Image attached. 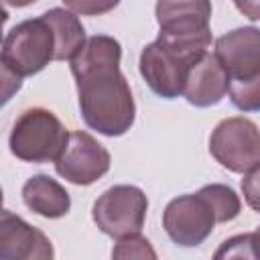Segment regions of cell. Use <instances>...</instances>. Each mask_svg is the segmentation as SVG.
<instances>
[{
	"mask_svg": "<svg viewBox=\"0 0 260 260\" xmlns=\"http://www.w3.org/2000/svg\"><path fill=\"white\" fill-rule=\"evenodd\" d=\"M0 260H53L51 240L4 209L0 215Z\"/></svg>",
	"mask_w": 260,
	"mask_h": 260,
	"instance_id": "cell-11",
	"label": "cell"
},
{
	"mask_svg": "<svg viewBox=\"0 0 260 260\" xmlns=\"http://www.w3.org/2000/svg\"><path fill=\"white\" fill-rule=\"evenodd\" d=\"M57 173L73 185H91L110 169V152L87 132H71L69 144L55 162Z\"/></svg>",
	"mask_w": 260,
	"mask_h": 260,
	"instance_id": "cell-9",
	"label": "cell"
},
{
	"mask_svg": "<svg viewBox=\"0 0 260 260\" xmlns=\"http://www.w3.org/2000/svg\"><path fill=\"white\" fill-rule=\"evenodd\" d=\"M22 199L28 209L51 219L63 217L71 207V199L65 187H61L55 179L47 175L30 177L22 187Z\"/></svg>",
	"mask_w": 260,
	"mask_h": 260,
	"instance_id": "cell-13",
	"label": "cell"
},
{
	"mask_svg": "<svg viewBox=\"0 0 260 260\" xmlns=\"http://www.w3.org/2000/svg\"><path fill=\"white\" fill-rule=\"evenodd\" d=\"M197 193L209 203V207L215 213V219L221 221V223L223 221H232L234 217H238V213L242 209L240 197L228 185H217V183L215 185H205Z\"/></svg>",
	"mask_w": 260,
	"mask_h": 260,
	"instance_id": "cell-15",
	"label": "cell"
},
{
	"mask_svg": "<svg viewBox=\"0 0 260 260\" xmlns=\"http://www.w3.org/2000/svg\"><path fill=\"white\" fill-rule=\"evenodd\" d=\"M55 32L43 18H28L16 24L2 43V69L12 77L35 75L55 61Z\"/></svg>",
	"mask_w": 260,
	"mask_h": 260,
	"instance_id": "cell-4",
	"label": "cell"
},
{
	"mask_svg": "<svg viewBox=\"0 0 260 260\" xmlns=\"http://www.w3.org/2000/svg\"><path fill=\"white\" fill-rule=\"evenodd\" d=\"M207 53V49L179 45L158 37L140 53V73L148 87L160 98L173 100L183 93L189 71Z\"/></svg>",
	"mask_w": 260,
	"mask_h": 260,
	"instance_id": "cell-2",
	"label": "cell"
},
{
	"mask_svg": "<svg viewBox=\"0 0 260 260\" xmlns=\"http://www.w3.org/2000/svg\"><path fill=\"white\" fill-rule=\"evenodd\" d=\"M236 8L252 20H260V2H236Z\"/></svg>",
	"mask_w": 260,
	"mask_h": 260,
	"instance_id": "cell-21",
	"label": "cell"
},
{
	"mask_svg": "<svg viewBox=\"0 0 260 260\" xmlns=\"http://www.w3.org/2000/svg\"><path fill=\"white\" fill-rule=\"evenodd\" d=\"M209 18H211V4L205 0L156 4V20L160 26L158 37L179 45L207 49L211 43Z\"/></svg>",
	"mask_w": 260,
	"mask_h": 260,
	"instance_id": "cell-7",
	"label": "cell"
},
{
	"mask_svg": "<svg viewBox=\"0 0 260 260\" xmlns=\"http://www.w3.org/2000/svg\"><path fill=\"white\" fill-rule=\"evenodd\" d=\"M242 193L246 203L260 213V165L252 171H248L242 179Z\"/></svg>",
	"mask_w": 260,
	"mask_h": 260,
	"instance_id": "cell-19",
	"label": "cell"
},
{
	"mask_svg": "<svg viewBox=\"0 0 260 260\" xmlns=\"http://www.w3.org/2000/svg\"><path fill=\"white\" fill-rule=\"evenodd\" d=\"M69 136L71 134L53 112L30 108L24 110L12 126L10 150L16 158L26 162H57L69 144Z\"/></svg>",
	"mask_w": 260,
	"mask_h": 260,
	"instance_id": "cell-3",
	"label": "cell"
},
{
	"mask_svg": "<svg viewBox=\"0 0 260 260\" xmlns=\"http://www.w3.org/2000/svg\"><path fill=\"white\" fill-rule=\"evenodd\" d=\"M250 236H252V248H254L256 256L260 258V228H258L254 234H250Z\"/></svg>",
	"mask_w": 260,
	"mask_h": 260,
	"instance_id": "cell-22",
	"label": "cell"
},
{
	"mask_svg": "<svg viewBox=\"0 0 260 260\" xmlns=\"http://www.w3.org/2000/svg\"><path fill=\"white\" fill-rule=\"evenodd\" d=\"M209 152L228 171L248 173L260 165V130L248 118H225L211 132Z\"/></svg>",
	"mask_w": 260,
	"mask_h": 260,
	"instance_id": "cell-6",
	"label": "cell"
},
{
	"mask_svg": "<svg viewBox=\"0 0 260 260\" xmlns=\"http://www.w3.org/2000/svg\"><path fill=\"white\" fill-rule=\"evenodd\" d=\"M146 195L134 185H116L104 191L93 203L91 217L95 225L112 238H128L140 234L146 217Z\"/></svg>",
	"mask_w": 260,
	"mask_h": 260,
	"instance_id": "cell-5",
	"label": "cell"
},
{
	"mask_svg": "<svg viewBox=\"0 0 260 260\" xmlns=\"http://www.w3.org/2000/svg\"><path fill=\"white\" fill-rule=\"evenodd\" d=\"M215 223L213 209L199 193L175 197L162 213V225L169 238L183 248H193L205 242Z\"/></svg>",
	"mask_w": 260,
	"mask_h": 260,
	"instance_id": "cell-8",
	"label": "cell"
},
{
	"mask_svg": "<svg viewBox=\"0 0 260 260\" xmlns=\"http://www.w3.org/2000/svg\"><path fill=\"white\" fill-rule=\"evenodd\" d=\"M43 18L51 24L55 32V43H57L55 61H65V59L71 61L87 41L83 24L79 22L77 14L71 12L69 8H51L43 14Z\"/></svg>",
	"mask_w": 260,
	"mask_h": 260,
	"instance_id": "cell-14",
	"label": "cell"
},
{
	"mask_svg": "<svg viewBox=\"0 0 260 260\" xmlns=\"http://www.w3.org/2000/svg\"><path fill=\"white\" fill-rule=\"evenodd\" d=\"M211 260H260L252 248V236L240 234L225 240L213 254Z\"/></svg>",
	"mask_w": 260,
	"mask_h": 260,
	"instance_id": "cell-18",
	"label": "cell"
},
{
	"mask_svg": "<svg viewBox=\"0 0 260 260\" xmlns=\"http://www.w3.org/2000/svg\"><path fill=\"white\" fill-rule=\"evenodd\" d=\"M230 91V77L215 53H205L189 71L183 95L191 106L209 108L223 100Z\"/></svg>",
	"mask_w": 260,
	"mask_h": 260,
	"instance_id": "cell-12",
	"label": "cell"
},
{
	"mask_svg": "<svg viewBox=\"0 0 260 260\" xmlns=\"http://www.w3.org/2000/svg\"><path fill=\"white\" fill-rule=\"evenodd\" d=\"M116 2H110V4H91V2H65V8L69 10H75V12H85V14H100V12H106L110 8H114Z\"/></svg>",
	"mask_w": 260,
	"mask_h": 260,
	"instance_id": "cell-20",
	"label": "cell"
},
{
	"mask_svg": "<svg viewBox=\"0 0 260 260\" xmlns=\"http://www.w3.org/2000/svg\"><path fill=\"white\" fill-rule=\"evenodd\" d=\"M230 100L242 112H258L260 110V73L250 79L230 81Z\"/></svg>",
	"mask_w": 260,
	"mask_h": 260,
	"instance_id": "cell-16",
	"label": "cell"
},
{
	"mask_svg": "<svg viewBox=\"0 0 260 260\" xmlns=\"http://www.w3.org/2000/svg\"><path fill=\"white\" fill-rule=\"evenodd\" d=\"M120 43L106 35L85 41L71 59L85 124L106 136H122L134 122V98L120 73Z\"/></svg>",
	"mask_w": 260,
	"mask_h": 260,
	"instance_id": "cell-1",
	"label": "cell"
},
{
	"mask_svg": "<svg viewBox=\"0 0 260 260\" xmlns=\"http://www.w3.org/2000/svg\"><path fill=\"white\" fill-rule=\"evenodd\" d=\"M112 260H158L154 248L140 234L118 240L112 252Z\"/></svg>",
	"mask_w": 260,
	"mask_h": 260,
	"instance_id": "cell-17",
	"label": "cell"
},
{
	"mask_svg": "<svg viewBox=\"0 0 260 260\" xmlns=\"http://www.w3.org/2000/svg\"><path fill=\"white\" fill-rule=\"evenodd\" d=\"M215 57L230 81L250 79L260 73V30L254 26L234 28L215 41Z\"/></svg>",
	"mask_w": 260,
	"mask_h": 260,
	"instance_id": "cell-10",
	"label": "cell"
}]
</instances>
